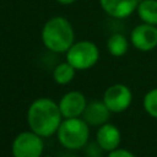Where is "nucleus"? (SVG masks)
Instances as JSON below:
<instances>
[{"label": "nucleus", "mask_w": 157, "mask_h": 157, "mask_svg": "<svg viewBox=\"0 0 157 157\" xmlns=\"http://www.w3.org/2000/svg\"><path fill=\"white\" fill-rule=\"evenodd\" d=\"M44 150L43 137L31 131L18 134L12 141V157H40Z\"/></svg>", "instance_id": "5"}, {"label": "nucleus", "mask_w": 157, "mask_h": 157, "mask_svg": "<svg viewBox=\"0 0 157 157\" xmlns=\"http://www.w3.org/2000/svg\"><path fill=\"white\" fill-rule=\"evenodd\" d=\"M74 28L71 23L64 17H53L43 26V44L53 53H66L74 44Z\"/></svg>", "instance_id": "2"}, {"label": "nucleus", "mask_w": 157, "mask_h": 157, "mask_svg": "<svg viewBox=\"0 0 157 157\" xmlns=\"http://www.w3.org/2000/svg\"><path fill=\"white\" fill-rule=\"evenodd\" d=\"M140 0H99L103 11L113 18H126L136 11Z\"/></svg>", "instance_id": "10"}, {"label": "nucleus", "mask_w": 157, "mask_h": 157, "mask_svg": "<svg viewBox=\"0 0 157 157\" xmlns=\"http://www.w3.org/2000/svg\"><path fill=\"white\" fill-rule=\"evenodd\" d=\"M107 49L110 55L113 56H123L126 54L129 49V40L126 37L121 33H114L112 34L107 40Z\"/></svg>", "instance_id": "13"}, {"label": "nucleus", "mask_w": 157, "mask_h": 157, "mask_svg": "<svg viewBox=\"0 0 157 157\" xmlns=\"http://www.w3.org/2000/svg\"><path fill=\"white\" fill-rule=\"evenodd\" d=\"M75 71L76 69L67 61L61 63L55 66L53 71V78L58 85H67L71 82L75 77Z\"/></svg>", "instance_id": "14"}, {"label": "nucleus", "mask_w": 157, "mask_h": 157, "mask_svg": "<svg viewBox=\"0 0 157 157\" xmlns=\"http://www.w3.org/2000/svg\"><path fill=\"white\" fill-rule=\"evenodd\" d=\"M103 102L112 113H121L131 105L132 92L126 85L115 83L104 91Z\"/></svg>", "instance_id": "6"}, {"label": "nucleus", "mask_w": 157, "mask_h": 157, "mask_svg": "<svg viewBox=\"0 0 157 157\" xmlns=\"http://www.w3.org/2000/svg\"><path fill=\"white\" fill-rule=\"evenodd\" d=\"M96 142L102 151L110 152L119 147L121 142V132L114 124L105 123L98 126L96 132Z\"/></svg>", "instance_id": "9"}, {"label": "nucleus", "mask_w": 157, "mask_h": 157, "mask_svg": "<svg viewBox=\"0 0 157 157\" xmlns=\"http://www.w3.org/2000/svg\"><path fill=\"white\" fill-rule=\"evenodd\" d=\"M130 42L140 52H151L157 47V26L140 23L130 33Z\"/></svg>", "instance_id": "7"}, {"label": "nucleus", "mask_w": 157, "mask_h": 157, "mask_svg": "<svg viewBox=\"0 0 157 157\" xmlns=\"http://www.w3.org/2000/svg\"><path fill=\"white\" fill-rule=\"evenodd\" d=\"M108 157H136L132 152H130L129 150H125V148H115L113 151L109 152Z\"/></svg>", "instance_id": "16"}, {"label": "nucleus", "mask_w": 157, "mask_h": 157, "mask_svg": "<svg viewBox=\"0 0 157 157\" xmlns=\"http://www.w3.org/2000/svg\"><path fill=\"white\" fill-rule=\"evenodd\" d=\"M63 121V115L53 99L42 97L33 101L27 110V123L31 130L42 137L54 135Z\"/></svg>", "instance_id": "1"}, {"label": "nucleus", "mask_w": 157, "mask_h": 157, "mask_svg": "<svg viewBox=\"0 0 157 157\" xmlns=\"http://www.w3.org/2000/svg\"><path fill=\"white\" fill-rule=\"evenodd\" d=\"M110 110L105 105V103L102 101H93L87 103L83 113L82 119L92 126H101L105 124L110 117Z\"/></svg>", "instance_id": "11"}, {"label": "nucleus", "mask_w": 157, "mask_h": 157, "mask_svg": "<svg viewBox=\"0 0 157 157\" xmlns=\"http://www.w3.org/2000/svg\"><path fill=\"white\" fill-rule=\"evenodd\" d=\"M142 105L150 117L157 119V87L150 90L145 94L144 101H142Z\"/></svg>", "instance_id": "15"}, {"label": "nucleus", "mask_w": 157, "mask_h": 157, "mask_svg": "<svg viewBox=\"0 0 157 157\" xmlns=\"http://www.w3.org/2000/svg\"><path fill=\"white\" fill-rule=\"evenodd\" d=\"M59 142L67 150H78L86 146L90 137L88 124L81 118H65L58 131Z\"/></svg>", "instance_id": "3"}, {"label": "nucleus", "mask_w": 157, "mask_h": 157, "mask_svg": "<svg viewBox=\"0 0 157 157\" xmlns=\"http://www.w3.org/2000/svg\"><path fill=\"white\" fill-rule=\"evenodd\" d=\"M136 12L144 23L157 26V0H140Z\"/></svg>", "instance_id": "12"}, {"label": "nucleus", "mask_w": 157, "mask_h": 157, "mask_svg": "<svg viewBox=\"0 0 157 157\" xmlns=\"http://www.w3.org/2000/svg\"><path fill=\"white\" fill-rule=\"evenodd\" d=\"M99 59L98 47L90 40L74 43L66 52V61L76 70H87L93 67Z\"/></svg>", "instance_id": "4"}, {"label": "nucleus", "mask_w": 157, "mask_h": 157, "mask_svg": "<svg viewBox=\"0 0 157 157\" xmlns=\"http://www.w3.org/2000/svg\"><path fill=\"white\" fill-rule=\"evenodd\" d=\"M56 1L60 2V4H63V5H70V4L75 2L76 0H56Z\"/></svg>", "instance_id": "17"}, {"label": "nucleus", "mask_w": 157, "mask_h": 157, "mask_svg": "<svg viewBox=\"0 0 157 157\" xmlns=\"http://www.w3.org/2000/svg\"><path fill=\"white\" fill-rule=\"evenodd\" d=\"M86 105V97L78 91H70L59 101V109L63 118H77L82 115Z\"/></svg>", "instance_id": "8"}]
</instances>
